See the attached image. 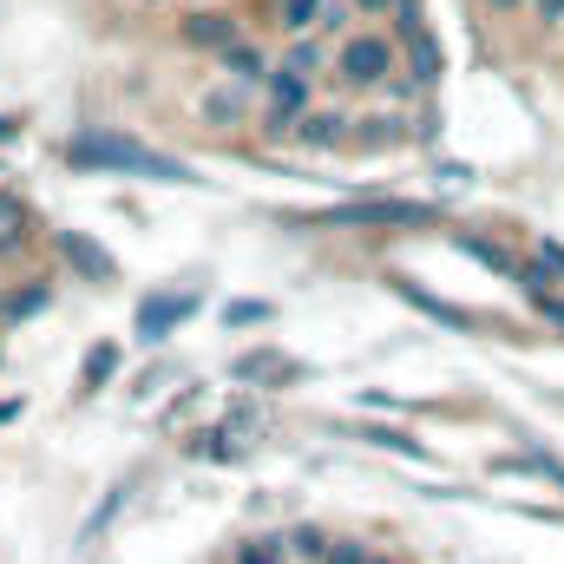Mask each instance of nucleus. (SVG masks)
<instances>
[{"label":"nucleus","mask_w":564,"mask_h":564,"mask_svg":"<svg viewBox=\"0 0 564 564\" xmlns=\"http://www.w3.org/2000/svg\"><path fill=\"white\" fill-rule=\"evenodd\" d=\"M184 315H191V295H151L139 308V335L144 341H164V328L184 322Z\"/></svg>","instance_id":"nucleus-6"},{"label":"nucleus","mask_w":564,"mask_h":564,"mask_svg":"<svg viewBox=\"0 0 564 564\" xmlns=\"http://www.w3.org/2000/svg\"><path fill=\"white\" fill-rule=\"evenodd\" d=\"M270 119H276V126H295V119H308V73L282 66L276 79H270Z\"/></svg>","instance_id":"nucleus-5"},{"label":"nucleus","mask_w":564,"mask_h":564,"mask_svg":"<svg viewBox=\"0 0 564 564\" xmlns=\"http://www.w3.org/2000/svg\"><path fill=\"white\" fill-rule=\"evenodd\" d=\"M394 59H401V46H394L388 33H355V40H341L335 73H341L348 86H381V79L394 73Z\"/></svg>","instance_id":"nucleus-3"},{"label":"nucleus","mask_w":564,"mask_h":564,"mask_svg":"<svg viewBox=\"0 0 564 564\" xmlns=\"http://www.w3.org/2000/svg\"><path fill=\"white\" fill-rule=\"evenodd\" d=\"M237 564H282V558H276V552H263V545H243V558H237Z\"/></svg>","instance_id":"nucleus-17"},{"label":"nucleus","mask_w":564,"mask_h":564,"mask_svg":"<svg viewBox=\"0 0 564 564\" xmlns=\"http://www.w3.org/2000/svg\"><path fill=\"white\" fill-rule=\"evenodd\" d=\"M20 237H26V210L13 197H0V250H13Z\"/></svg>","instance_id":"nucleus-10"},{"label":"nucleus","mask_w":564,"mask_h":564,"mask_svg":"<svg viewBox=\"0 0 564 564\" xmlns=\"http://www.w3.org/2000/svg\"><path fill=\"white\" fill-rule=\"evenodd\" d=\"M315 20H328V0H282V33H308Z\"/></svg>","instance_id":"nucleus-8"},{"label":"nucleus","mask_w":564,"mask_h":564,"mask_svg":"<svg viewBox=\"0 0 564 564\" xmlns=\"http://www.w3.org/2000/svg\"><path fill=\"white\" fill-rule=\"evenodd\" d=\"M335 132H341V112H308L302 119V139L308 144H335Z\"/></svg>","instance_id":"nucleus-11"},{"label":"nucleus","mask_w":564,"mask_h":564,"mask_svg":"<svg viewBox=\"0 0 564 564\" xmlns=\"http://www.w3.org/2000/svg\"><path fill=\"white\" fill-rule=\"evenodd\" d=\"M486 7H492V13H512V7H519V0H486Z\"/></svg>","instance_id":"nucleus-20"},{"label":"nucleus","mask_w":564,"mask_h":564,"mask_svg":"<svg viewBox=\"0 0 564 564\" xmlns=\"http://www.w3.org/2000/svg\"><path fill=\"white\" fill-rule=\"evenodd\" d=\"M426 217H433V210L388 197V204H341V210H328L322 224H335V230H355V224H426Z\"/></svg>","instance_id":"nucleus-4"},{"label":"nucleus","mask_w":564,"mask_h":564,"mask_svg":"<svg viewBox=\"0 0 564 564\" xmlns=\"http://www.w3.org/2000/svg\"><path fill=\"white\" fill-rule=\"evenodd\" d=\"M355 7H361V13H394L401 0H355Z\"/></svg>","instance_id":"nucleus-18"},{"label":"nucleus","mask_w":564,"mask_h":564,"mask_svg":"<svg viewBox=\"0 0 564 564\" xmlns=\"http://www.w3.org/2000/svg\"><path fill=\"white\" fill-rule=\"evenodd\" d=\"M66 257H73V263H79V270H86L93 282H106V276H112V263H106V250H93L86 237H66Z\"/></svg>","instance_id":"nucleus-9"},{"label":"nucleus","mask_w":564,"mask_h":564,"mask_svg":"<svg viewBox=\"0 0 564 564\" xmlns=\"http://www.w3.org/2000/svg\"><path fill=\"white\" fill-rule=\"evenodd\" d=\"M539 315H545V322H558V328H564V295H545V289H539Z\"/></svg>","instance_id":"nucleus-13"},{"label":"nucleus","mask_w":564,"mask_h":564,"mask_svg":"<svg viewBox=\"0 0 564 564\" xmlns=\"http://www.w3.org/2000/svg\"><path fill=\"white\" fill-rule=\"evenodd\" d=\"M315 59H322L315 46H295V53H289V66H295V73H315Z\"/></svg>","instance_id":"nucleus-15"},{"label":"nucleus","mask_w":564,"mask_h":564,"mask_svg":"<svg viewBox=\"0 0 564 564\" xmlns=\"http://www.w3.org/2000/svg\"><path fill=\"white\" fill-rule=\"evenodd\" d=\"M224 66H230V73H243V79H257V73H263V59H257V53H250L243 40H237V46L224 53Z\"/></svg>","instance_id":"nucleus-12"},{"label":"nucleus","mask_w":564,"mask_h":564,"mask_svg":"<svg viewBox=\"0 0 564 564\" xmlns=\"http://www.w3.org/2000/svg\"><path fill=\"white\" fill-rule=\"evenodd\" d=\"M328 564H368V558H361V552H348V545H341V552H328Z\"/></svg>","instance_id":"nucleus-19"},{"label":"nucleus","mask_w":564,"mask_h":564,"mask_svg":"<svg viewBox=\"0 0 564 564\" xmlns=\"http://www.w3.org/2000/svg\"><path fill=\"white\" fill-rule=\"evenodd\" d=\"M0 315H7V302H0Z\"/></svg>","instance_id":"nucleus-21"},{"label":"nucleus","mask_w":564,"mask_h":564,"mask_svg":"<svg viewBox=\"0 0 564 564\" xmlns=\"http://www.w3.org/2000/svg\"><path fill=\"white\" fill-rule=\"evenodd\" d=\"M66 158L79 171H132V177H158V184H191V164H177L139 139H119V132H86L66 144Z\"/></svg>","instance_id":"nucleus-1"},{"label":"nucleus","mask_w":564,"mask_h":564,"mask_svg":"<svg viewBox=\"0 0 564 564\" xmlns=\"http://www.w3.org/2000/svg\"><path fill=\"white\" fill-rule=\"evenodd\" d=\"M184 40H197V46H217V53H230V46H237V20H230V13H210V7H204V13H191V20H184Z\"/></svg>","instance_id":"nucleus-7"},{"label":"nucleus","mask_w":564,"mask_h":564,"mask_svg":"<svg viewBox=\"0 0 564 564\" xmlns=\"http://www.w3.org/2000/svg\"><path fill=\"white\" fill-rule=\"evenodd\" d=\"M112 361H119V355H112V348H99V355H93V368H86V381H106V375H112Z\"/></svg>","instance_id":"nucleus-14"},{"label":"nucleus","mask_w":564,"mask_h":564,"mask_svg":"<svg viewBox=\"0 0 564 564\" xmlns=\"http://www.w3.org/2000/svg\"><path fill=\"white\" fill-rule=\"evenodd\" d=\"M532 13H539V20L552 26V20H564V0H532Z\"/></svg>","instance_id":"nucleus-16"},{"label":"nucleus","mask_w":564,"mask_h":564,"mask_svg":"<svg viewBox=\"0 0 564 564\" xmlns=\"http://www.w3.org/2000/svg\"><path fill=\"white\" fill-rule=\"evenodd\" d=\"M394 46H401V59H408V79H414V86H433V79H440V40H433V26L421 20V7H414V0H401V7H394Z\"/></svg>","instance_id":"nucleus-2"}]
</instances>
